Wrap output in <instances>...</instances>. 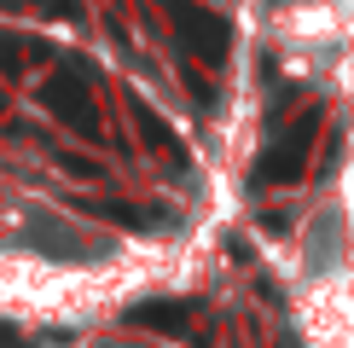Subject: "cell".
<instances>
[{
  "label": "cell",
  "instance_id": "obj_1",
  "mask_svg": "<svg viewBox=\"0 0 354 348\" xmlns=\"http://www.w3.org/2000/svg\"><path fill=\"white\" fill-rule=\"evenodd\" d=\"M314 128H319V110H308L302 122L290 128V134L279 139L268 157H261L256 180H297V174H302V163H308V139H314Z\"/></svg>",
  "mask_w": 354,
  "mask_h": 348
},
{
  "label": "cell",
  "instance_id": "obj_2",
  "mask_svg": "<svg viewBox=\"0 0 354 348\" xmlns=\"http://www.w3.org/2000/svg\"><path fill=\"white\" fill-rule=\"evenodd\" d=\"M174 23H180L186 47H198L203 58H227V23L215 18V12H198V6H169Z\"/></svg>",
  "mask_w": 354,
  "mask_h": 348
}]
</instances>
